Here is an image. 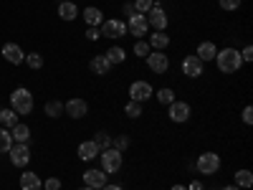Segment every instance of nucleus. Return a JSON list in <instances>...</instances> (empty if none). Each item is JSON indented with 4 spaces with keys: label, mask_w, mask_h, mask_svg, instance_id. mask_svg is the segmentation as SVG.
<instances>
[{
    "label": "nucleus",
    "mask_w": 253,
    "mask_h": 190,
    "mask_svg": "<svg viewBox=\"0 0 253 190\" xmlns=\"http://www.w3.org/2000/svg\"><path fill=\"white\" fill-rule=\"evenodd\" d=\"M213 61L218 63V71H223V74H236L243 66V58H241L238 48H220Z\"/></svg>",
    "instance_id": "f257e3e1"
},
{
    "label": "nucleus",
    "mask_w": 253,
    "mask_h": 190,
    "mask_svg": "<svg viewBox=\"0 0 253 190\" xmlns=\"http://www.w3.org/2000/svg\"><path fill=\"white\" fill-rule=\"evenodd\" d=\"M10 109L15 112V114H31L33 112V94L28 92V89H15L13 94H10Z\"/></svg>",
    "instance_id": "f03ea898"
},
{
    "label": "nucleus",
    "mask_w": 253,
    "mask_h": 190,
    "mask_svg": "<svg viewBox=\"0 0 253 190\" xmlns=\"http://www.w3.org/2000/svg\"><path fill=\"white\" fill-rule=\"evenodd\" d=\"M99 162H101V170H104V173H107V175H114V173L122 170L124 157H122L119 150L109 147V150H101V152H99Z\"/></svg>",
    "instance_id": "7ed1b4c3"
},
{
    "label": "nucleus",
    "mask_w": 253,
    "mask_h": 190,
    "mask_svg": "<svg viewBox=\"0 0 253 190\" xmlns=\"http://www.w3.org/2000/svg\"><path fill=\"white\" fill-rule=\"evenodd\" d=\"M220 165L223 162H220V155L218 152H203V155H198V162H195L200 175H215L220 170Z\"/></svg>",
    "instance_id": "20e7f679"
},
{
    "label": "nucleus",
    "mask_w": 253,
    "mask_h": 190,
    "mask_svg": "<svg viewBox=\"0 0 253 190\" xmlns=\"http://www.w3.org/2000/svg\"><path fill=\"white\" fill-rule=\"evenodd\" d=\"M150 33V26H147V18L142 13H132L126 18V36H134V38H142Z\"/></svg>",
    "instance_id": "39448f33"
},
{
    "label": "nucleus",
    "mask_w": 253,
    "mask_h": 190,
    "mask_svg": "<svg viewBox=\"0 0 253 190\" xmlns=\"http://www.w3.org/2000/svg\"><path fill=\"white\" fill-rule=\"evenodd\" d=\"M144 18H147V26H150L152 31H165L167 28V13L162 10L160 3H155L150 10H147Z\"/></svg>",
    "instance_id": "423d86ee"
},
{
    "label": "nucleus",
    "mask_w": 253,
    "mask_h": 190,
    "mask_svg": "<svg viewBox=\"0 0 253 190\" xmlns=\"http://www.w3.org/2000/svg\"><path fill=\"white\" fill-rule=\"evenodd\" d=\"M99 31H101V36H107V38H124L126 36V23L124 20H119V18H109V20H104V23L99 26Z\"/></svg>",
    "instance_id": "0eeeda50"
},
{
    "label": "nucleus",
    "mask_w": 253,
    "mask_h": 190,
    "mask_svg": "<svg viewBox=\"0 0 253 190\" xmlns=\"http://www.w3.org/2000/svg\"><path fill=\"white\" fill-rule=\"evenodd\" d=\"M144 61H147V66H150V71H155V74H165L170 69V58H167L165 51H150V56Z\"/></svg>",
    "instance_id": "6e6552de"
},
{
    "label": "nucleus",
    "mask_w": 253,
    "mask_h": 190,
    "mask_svg": "<svg viewBox=\"0 0 253 190\" xmlns=\"http://www.w3.org/2000/svg\"><path fill=\"white\" fill-rule=\"evenodd\" d=\"M8 155H10V162H13L15 167H26V165L31 162V147L15 142L10 150H8Z\"/></svg>",
    "instance_id": "1a4fd4ad"
},
{
    "label": "nucleus",
    "mask_w": 253,
    "mask_h": 190,
    "mask_svg": "<svg viewBox=\"0 0 253 190\" xmlns=\"http://www.w3.org/2000/svg\"><path fill=\"white\" fill-rule=\"evenodd\" d=\"M150 96H155V92H152V84L150 81H134L132 87H129V99L132 101H147Z\"/></svg>",
    "instance_id": "9d476101"
},
{
    "label": "nucleus",
    "mask_w": 253,
    "mask_h": 190,
    "mask_svg": "<svg viewBox=\"0 0 253 190\" xmlns=\"http://www.w3.org/2000/svg\"><path fill=\"white\" fill-rule=\"evenodd\" d=\"M63 112H66L69 117H74V119H84L86 112H89V104L84 99H79V96H74V99H69L66 104H63Z\"/></svg>",
    "instance_id": "9b49d317"
},
{
    "label": "nucleus",
    "mask_w": 253,
    "mask_h": 190,
    "mask_svg": "<svg viewBox=\"0 0 253 190\" xmlns=\"http://www.w3.org/2000/svg\"><path fill=\"white\" fill-rule=\"evenodd\" d=\"M203 66H205V63H203L198 56H185V58H182V74L190 76V79L203 76Z\"/></svg>",
    "instance_id": "f8f14e48"
},
{
    "label": "nucleus",
    "mask_w": 253,
    "mask_h": 190,
    "mask_svg": "<svg viewBox=\"0 0 253 190\" xmlns=\"http://www.w3.org/2000/svg\"><path fill=\"white\" fill-rule=\"evenodd\" d=\"M84 183H86L89 188H94V190H101L109 180H107V173H104L101 167H99V170H96V167H91V170L84 173Z\"/></svg>",
    "instance_id": "ddd939ff"
},
{
    "label": "nucleus",
    "mask_w": 253,
    "mask_h": 190,
    "mask_svg": "<svg viewBox=\"0 0 253 190\" xmlns=\"http://www.w3.org/2000/svg\"><path fill=\"white\" fill-rule=\"evenodd\" d=\"M170 119L175 122V124H182V122H187L190 119V104L187 101H172L170 104Z\"/></svg>",
    "instance_id": "4468645a"
},
{
    "label": "nucleus",
    "mask_w": 253,
    "mask_h": 190,
    "mask_svg": "<svg viewBox=\"0 0 253 190\" xmlns=\"http://www.w3.org/2000/svg\"><path fill=\"white\" fill-rule=\"evenodd\" d=\"M3 58L8 61V63H23L26 61V53H23V48H20L18 44H5L3 46Z\"/></svg>",
    "instance_id": "2eb2a0df"
},
{
    "label": "nucleus",
    "mask_w": 253,
    "mask_h": 190,
    "mask_svg": "<svg viewBox=\"0 0 253 190\" xmlns=\"http://www.w3.org/2000/svg\"><path fill=\"white\" fill-rule=\"evenodd\" d=\"M81 13L76 8V3H71V0H61L58 3V18L61 20H76Z\"/></svg>",
    "instance_id": "dca6fc26"
},
{
    "label": "nucleus",
    "mask_w": 253,
    "mask_h": 190,
    "mask_svg": "<svg viewBox=\"0 0 253 190\" xmlns=\"http://www.w3.org/2000/svg\"><path fill=\"white\" fill-rule=\"evenodd\" d=\"M96 157H99V147H96L91 140H86V142L79 144V160L91 162V160H96Z\"/></svg>",
    "instance_id": "f3484780"
},
{
    "label": "nucleus",
    "mask_w": 253,
    "mask_h": 190,
    "mask_svg": "<svg viewBox=\"0 0 253 190\" xmlns=\"http://www.w3.org/2000/svg\"><path fill=\"white\" fill-rule=\"evenodd\" d=\"M147 44H150L152 51H165L167 46H170V36H167L165 31H152V36H150Z\"/></svg>",
    "instance_id": "a211bd4d"
},
{
    "label": "nucleus",
    "mask_w": 253,
    "mask_h": 190,
    "mask_svg": "<svg viewBox=\"0 0 253 190\" xmlns=\"http://www.w3.org/2000/svg\"><path fill=\"white\" fill-rule=\"evenodd\" d=\"M215 53H218V46L213 44V41H203V44L198 46V58L203 61V63H208V61H213L215 58Z\"/></svg>",
    "instance_id": "6ab92c4d"
},
{
    "label": "nucleus",
    "mask_w": 253,
    "mask_h": 190,
    "mask_svg": "<svg viewBox=\"0 0 253 190\" xmlns=\"http://www.w3.org/2000/svg\"><path fill=\"white\" fill-rule=\"evenodd\" d=\"M89 69L96 74V76H107L112 71V63L107 61V56H94L91 63H89Z\"/></svg>",
    "instance_id": "aec40b11"
},
{
    "label": "nucleus",
    "mask_w": 253,
    "mask_h": 190,
    "mask_svg": "<svg viewBox=\"0 0 253 190\" xmlns=\"http://www.w3.org/2000/svg\"><path fill=\"white\" fill-rule=\"evenodd\" d=\"M43 188V180H41L36 173H23L20 175V190H41Z\"/></svg>",
    "instance_id": "412c9836"
},
{
    "label": "nucleus",
    "mask_w": 253,
    "mask_h": 190,
    "mask_svg": "<svg viewBox=\"0 0 253 190\" xmlns=\"http://www.w3.org/2000/svg\"><path fill=\"white\" fill-rule=\"evenodd\" d=\"M10 137H13V142H20V144H26L28 140H31V127L28 124H15L13 130H10Z\"/></svg>",
    "instance_id": "4be33fe9"
},
{
    "label": "nucleus",
    "mask_w": 253,
    "mask_h": 190,
    "mask_svg": "<svg viewBox=\"0 0 253 190\" xmlns=\"http://www.w3.org/2000/svg\"><path fill=\"white\" fill-rule=\"evenodd\" d=\"M81 15H84V20H86L89 26H94V28H99V26L104 23V13H101L99 8H94V5H91V8H86Z\"/></svg>",
    "instance_id": "5701e85b"
},
{
    "label": "nucleus",
    "mask_w": 253,
    "mask_h": 190,
    "mask_svg": "<svg viewBox=\"0 0 253 190\" xmlns=\"http://www.w3.org/2000/svg\"><path fill=\"white\" fill-rule=\"evenodd\" d=\"M104 56H107V61L112 63V66H114V63H124V61H126V51H124L122 46H112Z\"/></svg>",
    "instance_id": "b1692460"
},
{
    "label": "nucleus",
    "mask_w": 253,
    "mask_h": 190,
    "mask_svg": "<svg viewBox=\"0 0 253 190\" xmlns=\"http://www.w3.org/2000/svg\"><path fill=\"white\" fill-rule=\"evenodd\" d=\"M233 178H236L233 185H238V188H251V185H253V173L246 170V167H243V170H236Z\"/></svg>",
    "instance_id": "393cba45"
},
{
    "label": "nucleus",
    "mask_w": 253,
    "mask_h": 190,
    "mask_svg": "<svg viewBox=\"0 0 253 190\" xmlns=\"http://www.w3.org/2000/svg\"><path fill=\"white\" fill-rule=\"evenodd\" d=\"M0 124L5 127V130H13V127L18 124V117L13 109H0Z\"/></svg>",
    "instance_id": "a878e982"
},
{
    "label": "nucleus",
    "mask_w": 253,
    "mask_h": 190,
    "mask_svg": "<svg viewBox=\"0 0 253 190\" xmlns=\"http://www.w3.org/2000/svg\"><path fill=\"white\" fill-rule=\"evenodd\" d=\"M124 114L129 117V119H137V117H142V104H139V101H132V99H129V101L124 104Z\"/></svg>",
    "instance_id": "bb28decb"
},
{
    "label": "nucleus",
    "mask_w": 253,
    "mask_h": 190,
    "mask_svg": "<svg viewBox=\"0 0 253 190\" xmlns=\"http://www.w3.org/2000/svg\"><path fill=\"white\" fill-rule=\"evenodd\" d=\"M63 114V104L58 101V99H51V101H46V117H61Z\"/></svg>",
    "instance_id": "cd10ccee"
},
{
    "label": "nucleus",
    "mask_w": 253,
    "mask_h": 190,
    "mask_svg": "<svg viewBox=\"0 0 253 190\" xmlns=\"http://www.w3.org/2000/svg\"><path fill=\"white\" fill-rule=\"evenodd\" d=\"M91 142L99 147V152H101V150H109V147H112V137H109L107 132H96Z\"/></svg>",
    "instance_id": "c85d7f7f"
},
{
    "label": "nucleus",
    "mask_w": 253,
    "mask_h": 190,
    "mask_svg": "<svg viewBox=\"0 0 253 190\" xmlns=\"http://www.w3.org/2000/svg\"><path fill=\"white\" fill-rule=\"evenodd\" d=\"M13 147V137H10V130L0 127V152H8Z\"/></svg>",
    "instance_id": "c756f323"
},
{
    "label": "nucleus",
    "mask_w": 253,
    "mask_h": 190,
    "mask_svg": "<svg viewBox=\"0 0 253 190\" xmlns=\"http://www.w3.org/2000/svg\"><path fill=\"white\" fill-rule=\"evenodd\" d=\"M175 99H177V96H175L172 89H167V87H165V89H157V101H160V104H167V107H170Z\"/></svg>",
    "instance_id": "7c9ffc66"
},
{
    "label": "nucleus",
    "mask_w": 253,
    "mask_h": 190,
    "mask_svg": "<svg viewBox=\"0 0 253 190\" xmlns=\"http://www.w3.org/2000/svg\"><path fill=\"white\" fill-rule=\"evenodd\" d=\"M150 44H147V41H142V38H137L134 41V56H139V58H147L150 56Z\"/></svg>",
    "instance_id": "2f4dec72"
},
{
    "label": "nucleus",
    "mask_w": 253,
    "mask_h": 190,
    "mask_svg": "<svg viewBox=\"0 0 253 190\" xmlns=\"http://www.w3.org/2000/svg\"><path fill=\"white\" fill-rule=\"evenodd\" d=\"M26 63H28V66H31L33 71H38L41 66H43V56L33 51V53H28V56H26Z\"/></svg>",
    "instance_id": "473e14b6"
},
{
    "label": "nucleus",
    "mask_w": 253,
    "mask_h": 190,
    "mask_svg": "<svg viewBox=\"0 0 253 190\" xmlns=\"http://www.w3.org/2000/svg\"><path fill=\"white\" fill-rule=\"evenodd\" d=\"M132 5H134V13H142V15H144L147 10H150V8L155 5V0H134Z\"/></svg>",
    "instance_id": "72a5a7b5"
},
{
    "label": "nucleus",
    "mask_w": 253,
    "mask_h": 190,
    "mask_svg": "<svg viewBox=\"0 0 253 190\" xmlns=\"http://www.w3.org/2000/svg\"><path fill=\"white\" fill-rule=\"evenodd\" d=\"M112 147H114V150H119V152H124L126 147H129V137H126V135H119V137L112 142Z\"/></svg>",
    "instance_id": "f704fd0d"
},
{
    "label": "nucleus",
    "mask_w": 253,
    "mask_h": 190,
    "mask_svg": "<svg viewBox=\"0 0 253 190\" xmlns=\"http://www.w3.org/2000/svg\"><path fill=\"white\" fill-rule=\"evenodd\" d=\"M241 3H243V0H218V5H220L223 10H238Z\"/></svg>",
    "instance_id": "c9c22d12"
},
{
    "label": "nucleus",
    "mask_w": 253,
    "mask_h": 190,
    "mask_svg": "<svg viewBox=\"0 0 253 190\" xmlns=\"http://www.w3.org/2000/svg\"><path fill=\"white\" fill-rule=\"evenodd\" d=\"M43 188L46 190H61V180L58 178H48V180H43Z\"/></svg>",
    "instance_id": "e433bc0d"
},
{
    "label": "nucleus",
    "mask_w": 253,
    "mask_h": 190,
    "mask_svg": "<svg viewBox=\"0 0 253 190\" xmlns=\"http://www.w3.org/2000/svg\"><path fill=\"white\" fill-rule=\"evenodd\" d=\"M86 38H89V41H99V38H101V31H99V28H94V26H89Z\"/></svg>",
    "instance_id": "4c0bfd02"
},
{
    "label": "nucleus",
    "mask_w": 253,
    "mask_h": 190,
    "mask_svg": "<svg viewBox=\"0 0 253 190\" xmlns=\"http://www.w3.org/2000/svg\"><path fill=\"white\" fill-rule=\"evenodd\" d=\"M241 58H243V63H248V61H253V46H246V48L241 51Z\"/></svg>",
    "instance_id": "58836bf2"
},
{
    "label": "nucleus",
    "mask_w": 253,
    "mask_h": 190,
    "mask_svg": "<svg viewBox=\"0 0 253 190\" xmlns=\"http://www.w3.org/2000/svg\"><path fill=\"white\" fill-rule=\"evenodd\" d=\"M241 119H243L246 124H253V107H246L243 114H241Z\"/></svg>",
    "instance_id": "ea45409f"
},
{
    "label": "nucleus",
    "mask_w": 253,
    "mask_h": 190,
    "mask_svg": "<svg viewBox=\"0 0 253 190\" xmlns=\"http://www.w3.org/2000/svg\"><path fill=\"white\" fill-rule=\"evenodd\" d=\"M187 190H205V185H203L200 180H193V183L187 185Z\"/></svg>",
    "instance_id": "a19ab883"
},
{
    "label": "nucleus",
    "mask_w": 253,
    "mask_h": 190,
    "mask_svg": "<svg viewBox=\"0 0 253 190\" xmlns=\"http://www.w3.org/2000/svg\"><path fill=\"white\" fill-rule=\"evenodd\" d=\"M132 13H134V5H132V3H124V15H126V18H129Z\"/></svg>",
    "instance_id": "79ce46f5"
},
{
    "label": "nucleus",
    "mask_w": 253,
    "mask_h": 190,
    "mask_svg": "<svg viewBox=\"0 0 253 190\" xmlns=\"http://www.w3.org/2000/svg\"><path fill=\"white\" fill-rule=\"evenodd\" d=\"M101 190H124V188H122V185H112V183H107Z\"/></svg>",
    "instance_id": "37998d69"
},
{
    "label": "nucleus",
    "mask_w": 253,
    "mask_h": 190,
    "mask_svg": "<svg viewBox=\"0 0 253 190\" xmlns=\"http://www.w3.org/2000/svg\"><path fill=\"white\" fill-rule=\"evenodd\" d=\"M220 190H241L238 185H225V188H220Z\"/></svg>",
    "instance_id": "c03bdc74"
},
{
    "label": "nucleus",
    "mask_w": 253,
    "mask_h": 190,
    "mask_svg": "<svg viewBox=\"0 0 253 190\" xmlns=\"http://www.w3.org/2000/svg\"><path fill=\"white\" fill-rule=\"evenodd\" d=\"M170 190H187V188H185V185H172Z\"/></svg>",
    "instance_id": "a18cd8bd"
},
{
    "label": "nucleus",
    "mask_w": 253,
    "mask_h": 190,
    "mask_svg": "<svg viewBox=\"0 0 253 190\" xmlns=\"http://www.w3.org/2000/svg\"><path fill=\"white\" fill-rule=\"evenodd\" d=\"M79 190H94V188H89V185H84V188H79Z\"/></svg>",
    "instance_id": "49530a36"
}]
</instances>
